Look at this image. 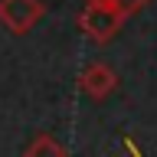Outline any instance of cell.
<instances>
[{
  "instance_id": "6da1fadb",
  "label": "cell",
  "mask_w": 157,
  "mask_h": 157,
  "mask_svg": "<svg viewBox=\"0 0 157 157\" xmlns=\"http://www.w3.org/2000/svg\"><path fill=\"white\" fill-rule=\"evenodd\" d=\"M128 13L118 7L115 0H85V7L78 13V29L85 33L92 43H111L118 36V29L124 26Z\"/></svg>"
},
{
  "instance_id": "7a4b0ae2",
  "label": "cell",
  "mask_w": 157,
  "mask_h": 157,
  "mask_svg": "<svg viewBox=\"0 0 157 157\" xmlns=\"http://www.w3.org/2000/svg\"><path fill=\"white\" fill-rule=\"evenodd\" d=\"M43 13H46V7L39 0H0V23L17 36L29 33L43 20Z\"/></svg>"
},
{
  "instance_id": "3957f363",
  "label": "cell",
  "mask_w": 157,
  "mask_h": 157,
  "mask_svg": "<svg viewBox=\"0 0 157 157\" xmlns=\"http://www.w3.org/2000/svg\"><path fill=\"white\" fill-rule=\"evenodd\" d=\"M78 88L82 95H88L92 101H101L118 88V72L108 62H88L82 72H78Z\"/></svg>"
},
{
  "instance_id": "277c9868",
  "label": "cell",
  "mask_w": 157,
  "mask_h": 157,
  "mask_svg": "<svg viewBox=\"0 0 157 157\" xmlns=\"http://www.w3.org/2000/svg\"><path fill=\"white\" fill-rule=\"evenodd\" d=\"M23 157H69V151L59 144L52 134H46V131H43V134H36V137L26 144Z\"/></svg>"
},
{
  "instance_id": "5b68a950",
  "label": "cell",
  "mask_w": 157,
  "mask_h": 157,
  "mask_svg": "<svg viewBox=\"0 0 157 157\" xmlns=\"http://www.w3.org/2000/svg\"><path fill=\"white\" fill-rule=\"evenodd\" d=\"M115 3H118L121 10H124L128 17H134V13H141V10H144L147 3H151V0H115Z\"/></svg>"
}]
</instances>
